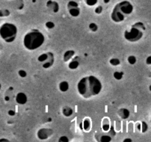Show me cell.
Here are the masks:
<instances>
[{"mask_svg": "<svg viewBox=\"0 0 151 142\" xmlns=\"http://www.w3.org/2000/svg\"><path fill=\"white\" fill-rule=\"evenodd\" d=\"M78 93L84 99H90L97 96L101 92L103 85L94 75H88L81 78L78 83Z\"/></svg>", "mask_w": 151, "mask_h": 142, "instance_id": "obj_1", "label": "cell"}, {"mask_svg": "<svg viewBox=\"0 0 151 142\" xmlns=\"http://www.w3.org/2000/svg\"><path fill=\"white\" fill-rule=\"evenodd\" d=\"M45 41L44 34L37 29H32L25 34L23 44L25 48L29 50H35L43 45Z\"/></svg>", "mask_w": 151, "mask_h": 142, "instance_id": "obj_2", "label": "cell"}, {"mask_svg": "<svg viewBox=\"0 0 151 142\" xmlns=\"http://www.w3.org/2000/svg\"><path fill=\"white\" fill-rule=\"evenodd\" d=\"M133 11V4L128 1H122L114 6L111 14V19L115 23H119L123 22L126 16L131 15Z\"/></svg>", "mask_w": 151, "mask_h": 142, "instance_id": "obj_3", "label": "cell"}, {"mask_svg": "<svg viewBox=\"0 0 151 142\" xmlns=\"http://www.w3.org/2000/svg\"><path fill=\"white\" fill-rule=\"evenodd\" d=\"M146 30L144 23L137 22L134 23L129 29H127L124 33V37L130 42H137L143 36L145 30Z\"/></svg>", "mask_w": 151, "mask_h": 142, "instance_id": "obj_4", "label": "cell"}, {"mask_svg": "<svg viewBox=\"0 0 151 142\" xmlns=\"http://www.w3.org/2000/svg\"><path fill=\"white\" fill-rule=\"evenodd\" d=\"M17 27L10 22H5L0 27V37L6 43H12L16 38Z\"/></svg>", "mask_w": 151, "mask_h": 142, "instance_id": "obj_5", "label": "cell"}, {"mask_svg": "<svg viewBox=\"0 0 151 142\" xmlns=\"http://www.w3.org/2000/svg\"><path fill=\"white\" fill-rule=\"evenodd\" d=\"M109 134H104V133H98L95 135V138L97 141L100 142H109L111 141L112 138L114 135H116V133L114 131L113 126H111V128L109 130Z\"/></svg>", "mask_w": 151, "mask_h": 142, "instance_id": "obj_6", "label": "cell"}, {"mask_svg": "<svg viewBox=\"0 0 151 142\" xmlns=\"http://www.w3.org/2000/svg\"><path fill=\"white\" fill-rule=\"evenodd\" d=\"M67 9L69 14L72 17H78L81 14V8L79 7V4L77 1H70L67 4Z\"/></svg>", "mask_w": 151, "mask_h": 142, "instance_id": "obj_7", "label": "cell"}, {"mask_svg": "<svg viewBox=\"0 0 151 142\" xmlns=\"http://www.w3.org/2000/svg\"><path fill=\"white\" fill-rule=\"evenodd\" d=\"M53 132L52 129L41 128L37 133V137L40 140H46L52 135Z\"/></svg>", "mask_w": 151, "mask_h": 142, "instance_id": "obj_8", "label": "cell"}, {"mask_svg": "<svg viewBox=\"0 0 151 142\" xmlns=\"http://www.w3.org/2000/svg\"><path fill=\"white\" fill-rule=\"evenodd\" d=\"M16 101L19 104L24 105L27 102V96L24 93L22 92H19L17 93L16 96Z\"/></svg>", "mask_w": 151, "mask_h": 142, "instance_id": "obj_9", "label": "cell"}, {"mask_svg": "<svg viewBox=\"0 0 151 142\" xmlns=\"http://www.w3.org/2000/svg\"><path fill=\"white\" fill-rule=\"evenodd\" d=\"M53 64H54V55L52 53L50 52L48 59L42 63V67L44 69H49L52 66Z\"/></svg>", "mask_w": 151, "mask_h": 142, "instance_id": "obj_10", "label": "cell"}, {"mask_svg": "<svg viewBox=\"0 0 151 142\" xmlns=\"http://www.w3.org/2000/svg\"><path fill=\"white\" fill-rule=\"evenodd\" d=\"M80 127L81 130H83L85 132H89L91 127V121L89 118H85L83 122L81 123Z\"/></svg>", "mask_w": 151, "mask_h": 142, "instance_id": "obj_11", "label": "cell"}, {"mask_svg": "<svg viewBox=\"0 0 151 142\" xmlns=\"http://www.w3.org/2000/svg\"><path fill=\"white\" fill-rule=\"evenodd\" d=\"M47 6L50 10L52 11L53 13H58L59 10V5L56 1H47Z\"/></svg>", "mask_w": 151, "mask_h": 142, "instance_id": "obj_12", "label": "cell"}, {"mask_svg": "<svg viewBox=\"0 0 151 142\" xmlns=\"http://www.w3.org/2000/svg\"><path fill=\"white\" fill-rule=\"evenodd\" d=\"M80 65V59L79 57L76 56L75 58H72V61L69 63V68L70 70H76Z\"/></svg>", "mask_w": 151, "mask_h": 142, "instance_id": "obj_13", "label": "cell"}, {"mask_svg": "<svg viewBox=\"0 0 151 142\" xmlns=\"http://www.w3.org/2000/svg\"><path fill=\"white\" fill-rule=\"evenodd\" d=\"M118 115L122 119H127L130 116V111L128 109H125V108H122V109H120L118 111Z\"/></svg>", "mask_w": 151, "mask_h": 142, "instance_id": "obj_14", "label": "cell"}, {"mask_svg": "<svg viewBox=\"0 0 151 142\" xmlns=\"http://www.w3.org/2000/svg\"><path fill=\"white\" fill-rule=\"evenodd\" d=\"M75 54V52L72 50H69L67 51H66L63 54V59L65 62H67L69 61H70L72 58L74 57Z\"/></svg>", "mask_w": 151, "mask_h": 142, "instance_id": "obj_15", "label": "cell"}, {"mask_svg": "<svg viewBox=\"0 0 151 142\" xmlns=\"http://www.w3.org/2000/svg\"><path fill=\"white\" fill-rule=\"evenodd\" d=\"M58 88L60 90V91L63 92V93H65V92L68 91L69 89V83L66 81H63L59 84Z\"/></svg>", "mask_w": 151, "mask_h": 142, "instance_id": "obj_16", "label": "cell"}, {"mask_svg": "<svg viewBox=\"0 0 151 142\" xmlns=\"http://www.w3.org/2000/svg\"><path fill=\"white\" fill-rule=\"evenodd\" d=\"M62 113L65 117H70L71 115L73 114V109L70 107V106H65L62 109Z\"/></svg>", "mask_w": 151, "mask_h": 142, "instance_id": "obj_17", "label": "cell"}, {"mask_svg": "<svg viewBox=\"0 0 151 142\" xmlns=\"http://www.w3.org/2000/svg\"><path fill=\"white\" fill-rule=\"evenodd\" d=\"M49 55H50V52H49V53H42V54H41V55H40V56L38 57V62H41V64H42L43 62H44L46 60H47V59H48Z\"/></svg>", "mask_w": 151, "mask_h": 142, "instance_id": "obj_18", "label": "cell"}, {"mask_svg": "<svg viewBox=\"0 0 151 142\" xmlns=\"http://www.w3.org/2000/svg\"><path fill=\"white\" fill-rule=\"evenodd\" d=\"M106 121H104V123L102 124V130H103V131L104 132V133H107V132L109 131L111 128V125H110V124H109V121L106 119Z\"/></svg>", "mask_w": 151, "mask_h": 142, "instance_id": "obj_19", "label": "cell"}, {"mask_svg": "<svg viewBox=\"0 0 151 142\" xmlns=\"http://www.w3.org/2000/svg\"><path fill=\"white\" fill-rule=\"evenodd\" d=\"M109 63L112 65V66H118L120 64V61L119 59H116V58H112L109 61Z\"/></svg>", "mask_w": 151, "mask_h": 142, "instance_id": "obj_20", "label": "cell"}, {"mask_svg": "<svg viewBox=\"0 0 151 142\" xmlns=\"http://www.w3.org/2000/svg\"><path fill=\"white\" fill-rule=\"evenodd\" d=\"M124 73L120 71H116V72H114V77L115 79L116 80H121L123 77Z\"/></svg>", "mask_w": 151, "mask_h": 142, "instance_id": "obj_21", "label": "cell"}, {"mask_svg": "<svg viewBox=\"0 0 151 142\" xmlns=\"http://www.w3.org/2000/svg\"><path fill=\"white\" fill-rule=\"evenodd\" d=\"M128 62L131 65H134L137 63V58L134 56H129L128 58Z\"/></svg>", "mask_w": 151, "mask_h": 142, "instance_id": "obj_22", "label": "cell"}, {"mask_svg": "<svg viewBox=\"0 0 151 142\" xmlns=\"http://www.w3.org/2000/svg\"><path fill=\"white\" fill-rule=\"evenodd\" d=\"M147 130H148V125H147V123L145 122V121L141 122V130L140 131L142 133H145L147 131Z\"/></svg>", "mask_w": 151, "mask_h": 142, "instance_id": "obj_23", "label": "cell"}, {"mask_svg": "<svg viewBox=\"0 0 151 142\" xmlns=\"http://www.w3.org/2000/svg\"><path fill=\"white\" fill-rule=\"evenodd\" d=\"M85 3L89 7H92V6L96 5L97 4L98 0H84Z\"/></svg>", "mask_w": 151, "mask_h": 142, "instance_id": "obj_24", "label": "cell"}, {"mask_svg": "<svg viewBox=\"0 0 151 142\" xmlns=\"http://www.w3.org/2000/svg\"><path fill=\"white\" fill-rule=\"evenodd\" d=\"M88 28H89V29L91 30L92 32H96V31L98 30V26H97V24L94 23V22L90 23L89 25H88Z\"/></svg>", "mask_w": 151, "mask_h": 142, "instance_id": "obj_25", "label": "cell"}, {"mask_svg": "<svg viewBox=\"0 0 151 142\" xmlns=\"http://www.w3.org/2000/svg\"><path fill=\"white\" fill-rule=\"evenodd\" d=\"M10 14V12L8 10H0V17H4V16H8Z\"/></svg>", "mask_w": 151, "mask_h": 142, "instance_id": "obj_26", "label": "cell"}, {"mask_svg": "<svg viewBox=\"0 0 151 142\" xmlns=\"http://www.w3.org/2000/svg\"><path fill=\"white\" fill-rule=\"evenodd\" d=\"M45 26L47 29L51 30V29H52V28H55V24H54V22H51V21H48V22H46Z\"/></svg>", "mask_w": 151, "mask_h": 142, "instance_id": "obj_27", "label": "cell"}, {"mask_svg": "<svg viewBox=\"0 0 151 142\" xmlns=\"http://www.w3.org/2000/svg\"><path fill=\"white\" fill-rule=\"evenodd\" d=\"M19 75L20 77H22V78H25V77L27 76V72L25 70H19Z\"/></svg>", "mask_w": 151, "mask_h": 142, "instance_id": "obj_28", "label": "cell"}, {"mask_svg": "<svg viewBox=\"0 0 151 142\" xmlns=\"http://www.w3.org/2000/svg\"><path fill=\"white\" fill-rule=\"evenodd\" d=\"M59 142H68L69 141V138L66 136H61L60 138L58 139Z\"/></svg>", "mask_w": 151, "mask_h": 142, "instance_id": "obj_29", "label": "cell"}, {"mask_svg": "<svg viewBox=\"0 0 151 142\" xmlns=\"http://www.w3.org/2000/svg\"><path fill=\"white\" fill-rule=\"evenodd\" d=\"M102 12H103V7H101V6H98L95 8V13L97 14H100Z\"/></svg>", "mask_w": 151, "mask_h": 142, "instance_id": "obj_30", "label": "cell"}, {"mask_svg": "<svg viewBox=\"0 0 151 142\" xmlns=\"http://www.w3.org/2000/svg\"><path fill=\"white\" fill-rule=\"evenodd\" d=\"M7 113H8V115H10V116H14V115H16V112H15L13 109H10V110L7 112Z\"/></svg>", "mask_w": 151, "mask_h": 142, "instance_id": "obj_31", "label": "cell"}, {"mask_svg": "<svg viewBox=\"0 0 151 142\" xmlns=\"http://www.w3.org/2000/svg\"><path fill=\"white\" fill-rule=\"evenodd\" d=\"M146 64H147V65H150L151 64V56H148V57L147 58V59H146L145 61Z\"/></svg>", "mask_w": 151, "mask_h": 142, "instance_id": "obj_32", "label": "cell"}, {"mask_svg": "<svg viewBox=\"0 0 151 142\" xmlns=\"http://www.w3.org/2000/svg\"><path fill=\"white\" fill-rule=\"evenodd\" d=\"M4 101H10V96H4Z\"/></svg>", "mask_w": 151, "mask_h": 142, "instance_id": "obj_33", "label": "cell"}, {"mask_svg": "<svg viewBox=\"0 0 151 142\" xmlns=\"http://www.w3.org/2000/svg\"><path fill=\"white\" fill-rule=\"evenodd\" d=\"M137 130H138L139 131H140V130H141V123H139V124H137Z\"/></svg>", "mask_w": 151, "mask_h": 142, "instance_id": "obj_34", "label": "cell"}, {"mask_svg": "<svg viewBox=\"0 0 151 142\" xmlns=\"http://www.w3.org/2000/svg\"><path fill=\"white\" fill-rule=\"evenodd\" d=\"M123 141H124V142H126V141H130V142H131V141H132V139H131V138H125V139H124Z\"/></svg>", "mask_w": 151, "mask_h": 142, "instance_id": "obj_35", "label": "cell"}, {"mask_svg": "<svg viewBox=\"0 0 151 142\" xmlns=\"http://www.w3.org/2000/svg\"><path fill=\"white\" fill-rule=\"evenodd\" d=\"M1 141H9V140L6 138H0V142Z\"/></svg>", "mask_w": 151, "mask_h": 142, "instance_id": "obj_36", "label": "cell"}, {"mask_svg": "<svg viewBox=\"0 0 151 142\" xmlns=\"http://www.w3.org/2000/svg\"><path fill=\"white\" fill-rule=\"evenodd\" d=\"M103 1H104L105 3H106V4H107V3H109V1H110V0H103Z\"/></svg>", "mask_w": 151, "mask_h": 142, "instance_id": "obj_37", "label": "cell"}, {"mask_svg": "<svg viewBox=\"0 0 151 142\" xmlns=\"http://www.w3.org/2000/svg\"><path fill=\"white\" fill-rule=\"evenodd\" d=\"M1 84H0V90H1Z\"/></svg>", "mask_w": 151, "mask_h": 142, "instance_id": "obj_38", "label": "cell"}, {"mask_svg": "<svg viewBox=\"0 0 151 142\" xmlns=\"http://www.w3.org/2000/svg\"><path fill=\"white\" fill-rule=\"evenodd\" d=\"M0 49H1V44H0Z\"/></svg>", "mask_w": 151, "mask_h": 142, "instance_id": "obj_39", "label": "cell"}, {"mask_svg": "<svg viewBox=\"0 0 151 142\" xmlns=\"http://www.w3.org/2000/svg\"><path fill=\"white\" fill-rule=\"evenodd\" d=\"M0 117H1V115H0Z\"/></svg>", "mask_w": 151, "mask_h": 142, "instance_id": "obj_40", "label": "cell"}]
</instances>
